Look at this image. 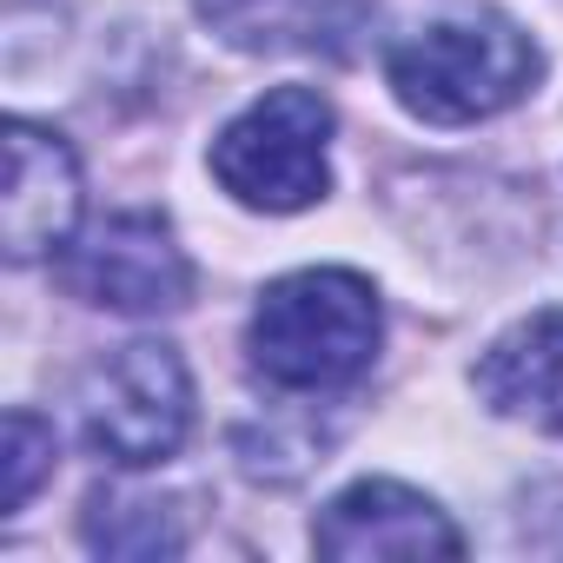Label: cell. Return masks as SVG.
<instances>
[{
  "mask_svg": "<svg viewBox=\"0 0 563 563\" xmlns=\"http://www.w3.org/2000/svg\"><path fill=\"white\" fill-rule=\"evenodd\" d=\"M385 339V312L378 292L358 272L319 265V272H292L265 286V299L252 306L245 325V352L252 372L278 391H345L372 372Z\"/></svg>",
  "mask_w": 563,
  "mask_h": 563,
  "instance_id": "cell-1",
  "label": "cell"
},
{
  "mask_svg": "<svg viewBox=\"0 0 563 563\" xmlns=\"http://www.w3.org/2000/svg\"><path fill=\"white\" fill-rule=\"evenodd\" d=\"M537 67H543L537 41L497 8L438 14V21L411 27L405 41H391V54H385V80H391L398 107L431 126H471V120L517 107L537 87Z\"/></svg>",
  "mask_w": 563,
  "mask_h": 563,
  "instance_id": "cell-2",
  "label": "cell"
},
{
  "mask_svg": "<svg viewBox=\"0 0 563 563\" xmlns=\"http://www.w3.org/2000/svg\"><path fill=\"white\" fill-rule=\"evenodd\" d=\"M325 146H332L325 93L272 87L212 140V173L252 212H299V206L325 199V186H332Z\"/></svg>",
  "mask_w": 563,
  "mask_h": 563,
  "instance_id": "cell-3",
  "label": "cell"
},
{
  "mask_svg": "<svg viewBox=\"0 0 563 563\" xmlns=\"http://www.w3.org/2000/svg\"><path fill=\"white\" fill-rule=\"evenodd\" d=\"M80 431L100 457L146 471L166 464L192 431V378L173 345L133 339L80 378Z\"/></svg>",
  "mask_w": 563,
  "mask_h": 563,
  "instance_id": "cell-4",
  "label": "cell"
},
{
  "mask_svg": "<svg viewBox=\"0 0 563 563\" xmlns=\"http://www.w3.org/2000/svg\"><path fill=\"white\" fill-rule=\"evenodd\" d=\"M67 286L87 306L159 319V312H179L192 299V265H186V252L159 212H113L107 225H93L74 245Z\"/></svg>",
  "mask_w": 563,
  "mask_h": 563,
  "instance_id": "cell-5",
  "label": "cell"
},
{
  "mask_svg": "<svg viewBox=\"0 0 563 563\" xmlns=\"http://www.w3.org/2000/svg\"><path fill=\"white\" fill-rule=\"evenodd\" d=\"M80 225V166L60 133L8 120V192H0V245L14 265L54 258Z\"/></svg>",
  "mask_w": 563,
  "mask_h": 563,
  "instance_id": "cell-6",
  "label": "cell"
},
{
  "mask_svg": "<svg viewBox=\"0 0 563 563\" xmlns=\"http://www.w3.org/2000/svg\"><path fill=\"white\" fill-rule=\"evenodd\" d=\"M312 543L325 556H464V530L424 497V490H405L391 477H365L352 490H339L312 530Z\"/></svg>",
  "mask_w": 563,
  "mask_h": 563,
  "instance_id": "cell-7",
  "label": "cell"
},
{
  "mask_svg": "<svg viewBox=\"0 0 563 563\" xmlns=\"http://www.w3.org/2000/svg\"><path fill=\"white\" fill-rule=\"evenodd\" d=\"M477 398L530 431H563V306L530 312L477 358Z\"/></svg>",
  "mask_w": 563,
  "mask_h": 563,
  "instance_id": "cell-8",
  "label": "cell"
},
{
  "mask_svg": "<svg viewBox=\"0 0 563 563\" xmlns=\"http://www.w3.org/2000/svg\"><path fill=\"white\" fill-rule=\"evenodd\" d=\"M199 8L245 54H345L372 0H199Z\"/></svg>",
  "mask_w": 563,
  "mask_h": 563,
  "instance_id": "cell-9",
  "label": "cell"
},
{
  "mask_svg": "<svg viewBox=\"0 0 563 563\" xmlns=\"http://www.w3.org/2000/svg\"><path fill=\"white\" fill-rule=\"evenodd\" d=\"M87 543L107 550V556H173L186 543V530H179L173 504H153V497H93Z\"/></svg>",
  "mask_w": 563,
  "mask_h": 563,
  "instance_id": "cell-10",
  "label": "cell"
},
{
  "mask_svg": "<svg viewBox=\"0 0 563 563\" xmlns=\"http://www.w3.org/2000/svg\"><path fill=\"white\" fill-rule=\"evenodd\" d=\"M47 471H54V424L34 411H8V431H0V517H21Z\"/></svg>",
  "mask_w": 563,
  "mask_h": 563,
  "instance_id": "cell-11",
  "label": "cell"
}]
</instances>
